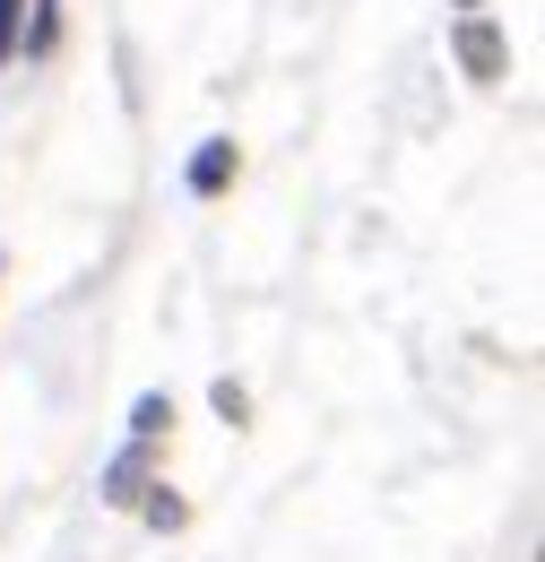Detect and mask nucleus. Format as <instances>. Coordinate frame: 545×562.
Returning a JSON list of instances; mask_svg holds the SVG:
<instances>
[{
  "label": "nucleus",
  "instance_id": "2",
  "mask_svg": "<svg viewBox=\"0 0 545 562\" xmlns=\"http://www.w3.org/2000/svg\"><path fill=\"white\" fill-rule=\"evenodd\" d=\"M225 182H234V139H208L200 156H191V191H225Z\"/></svg>",
  "mask_w": 545,
  "mask_h": 562
},
{
  "label": "nucleus",
  "instance_id": "1",
  "mask_svg": "<svg viewBox=\"0 0 545 562\" xmlns=\"http://www.w3.org/2000/svg\"><path fill=\"white\" fill-rule=\"evenodd\" d=\"M459 61H468V78H477V87H493V78L511 70V44L485 26L477 9H468V26H459Z\"/></svg>",
  "mask_w": 545,
  "mask_h": 562
},
{
  "label": "nucleus",
  "instance_id": "3",
  "mask_svg": "<svg viewBox=\"0 0 545 562\" xmlns=\"http://www.w3.org/2000/svg\"><path fill=\"white\" fill-rule=\"evenodd\" d=\"M18 35H26V0H0V61L18 53Z\"/></svg>",
  "mask_w": 545,
  "mask_h": 562
},
{
  "label": "nucleus",
  "instance_id": "4",
  "mask_svg": "<svg viewBox=\"0 0 545 562\" xmlns=\"http://www.w3.org/2000/svg\"><path fill=\"white\" fill-rule=\"evenodd\" d=\"M459 9H477V0H459Z\"/></svg>",
  "mask_w": 545,
  "mask_h": 562
}]
</instances>
